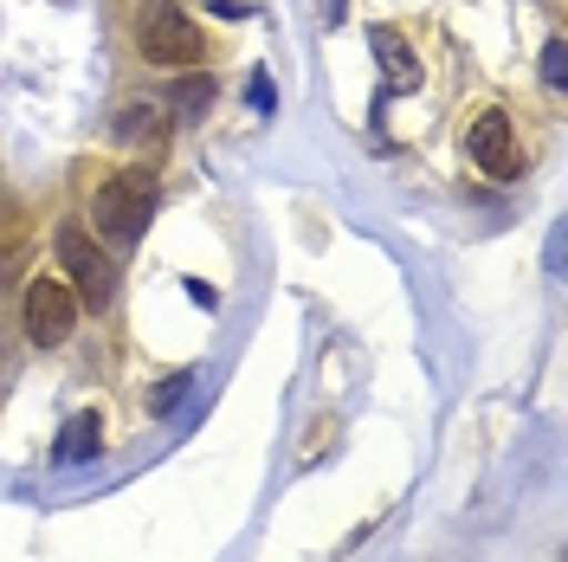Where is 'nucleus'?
<instances>
[{
    "mask_svg": "<svg viewBox=\"0 0 568 562\" xmlns=\"http://www.w3.org/2000/svg\"><path fill=\"white\" fill-rule=\"evenodd\" d=\"M246 104L258 110V117H272V110H278V84H272L265 71H252V78H246Z\"/></svg>",
    "mask_w": 568,
    "mask_h": 562,
    "instance_id": "9d476101",
    "label": "nucleus"
},
{
    "mask_svg": "<svg viewBox=\"0 0 568 562\" xmlns=\"http://www.w3.org/2000/svg\"><path fill=\"white\" fill-rule=\"evenodd\" d=\"M136 52L149 66H169V71H194L207 59V39L201 27L181 13V0H142L136 13Z\"/></svg>",
    "mask_w": 568,
    "mask_h": 562,
    "instance_id": "f03ea898",
    "label": "nucleus"
},
{
    "mask_svg": "<svg viewBox=\"0 0 568 562\" xmlns=\"http://www.w3.org/2000/svg\"><path fill=\"white\" fill-rule=\"evenodd\" d=\"M368 46H375V66H382V98L420 91V59L407 52V39L394 33V27H368Z\"/></svg>",
    "mask_w": 568,
    "mask_h": 562,
    "instance_id": "423d86ee",
    "label": "nucleus"
},
{
    "mask_svg": "<svg viewBox=\"0 0 568 562\" xmlns=\"http://www.w3.org/2000/svg\"><path fill=\"white\" fill-rule=\"evenodd\" d=\"M169 104H175L181 117H207V104H213V78H207V71H187V78H175Z\"/></svg>",
    "mask_w": 568,
    "mask_h": 562,
    "instance_id": "6e6552de",
    "label": "nucleus"
},
{
    "mask_svg": "<svg viewBox=\"0 0 568 562\" xmlns=\"http://www.w3.org/2000/svg\"><path fill=\"white\" fill-rule=\"evenodd\" d=\"M323 13H329V27H336V20L349 13V0H323Z\"/></svg>",
    "mask_w": 568,
    "mask_h": 562,
    "instance_id": "4468645a",
    "label": "nucleus"
},
{
    "mask_svg": "<svg viewBox=\"0 0 568 562\" xmlns=\"http://www.w3.org/2000/svg\"><path fill=\"white\" fill-rule=\"evenodd\" d=\"M187 298H194V304H207V311H213V304H220V291H213L207 279H187Z\"/></svg>",
    "mask_w": 568,
    "mask_h": 562,
    "instance_id": "f8f14e48",
    "label": "nucleus"
},
{
    "mask_svg": "<svg viewBox=\"0 0 568 562\" xmlns=\"http://www.w3.org/2000/svg\"><path fill=\"white\" fill-rule=\"evenodd\" d=\"M78 317H84V304H78V291L65 279H33V291H27V337L39 350H59L78 330Z\"/></svg>",
    "mask_w": 568,
    "mask_h": 562,
    "instance_id": "20e7f679",
    "label": "nucleus"
},
{
    "mask_svg": "<svg viewBox=\"0 0 568 562\" xmlns=\"http://www.w3.org/2000/svg\"><path fill=\"white\" fill-rule=\"evenodd\" d=\"M155 208H162V181H155V169H116V175L91 194V220L104 227V240H116V247L142 240L149 220H155Z\"/></svg>",
    "mask_w": 568,
    "mask_h": 562,
    "instance_id": "f257e3e1",
    "label": "nucleus"
},
{
    "mask_svg": "<svg viewBox=\"0 0 568 562\" xmlns=\"http://www.w3.org/2000/svg\"><path fill=\"white\" fill-rule=\"evenodd\" d=\"M98 446H104V421L84 408V414H71V421L59 426V440H52V465H91Z\"/></svg>",
    "mask_w": 568,
    "mask_h": 562,
    "instance_id": "0eeeda50",
    "label": "nucleus"
},
{
    "mask_svg": "<svg viewBox=\"0 0 568 562\" xmlns=\"http://www.w3.org/2000/svg\"><path fill=\"white\" fill-rule=\"evenodd\" d=\"M465 155H471L491 181H517L530 169V162L517 155V142H510V117H504V110H485V117L465 130Z\"/></svg>",
    "mask_w": 568,
    "mask_h": 562,
    "instance_id": "39448f33",
    "label": "nucleus"
},
{
    "mask_svg": "<svg viewBox=\"0 0 568 562\" xmlns=\"http://www.w3.org/2000/svg\"><path fill=\"white\" fill-rule=\"evenodd\" d=\"M59 259H65V272H71L78 304H84V311H104L110 291H116V265H110L104 247H98L78 220H65V227H59Z\"/></svg>",
    "mask_w": 568,
    "mask_h": 562,
    "instance_id": "7ed1b4c3",
    "label": "nucleus"
},
{
    "mask_svg": "<svg viewBox=\"0 0 568 562\" xmlns=\"http://www.w3.org/2000/svg\"><path fill=\"white\" fill-rule=\"evenodd\" d=\"M542 84H549V91H568V46L562 39L542 46Z\"/></svg>",
    "mask_w": 568,
    "mask_h": 562,
    "instance_id": "1a4fd4ad",
    "label": "nucleus"
},
{
    "mask_svg": "<svg viewBox=\"0 0 568 562\" xmlns=\"http://www.w3.org/2000/svg\"><path fill=\"white\" fill-rule=\"evenodd\" d=\"M213 13H226V20H246L252 7H246V0H213Z\"/></svg>",
    "mask_w": 568,
    "mask_h": 562,
    "instance_id": "ddd939ff",
    "label": "nucleus"
},
{
    "mask_svg": "<svg viewBox=\"0 0 568 562\" xmlns=\"http://www.w3.org/2000/svg\"><path fill=\"white\" fill-rule=\"evenodd\" d=\"M181 394H187V375H175V382H162L155 394H149V414H169V408H175Z\"/></svg>",
    "mask_w": 568,
    "mask_h": 562,
    "instance_id": "9b49d317",
    "label": "nucleus"
}]
</instances>
